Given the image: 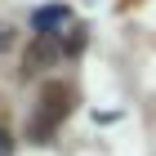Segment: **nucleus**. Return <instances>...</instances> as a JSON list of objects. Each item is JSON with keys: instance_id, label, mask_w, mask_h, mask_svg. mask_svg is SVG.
Segmentation results:
<instances>
[{"instance_id": "f257e3e1", "label": "nucleus", "mask_w": 156, "mask_h": 156, "mask_svg": "<svg viewBox=\"0 0 156 156\" xmlns=\"http://www.w3.org/2000/svg\"><path fill=\"white\" fill-rule=\"evenodd\" d=\"M67 112H72V89H67L62 80H49L45 89H40V112H36V125H31L36 143H45L49 134L58 129Z\"/></svg>"}, {"instance_id": "f03ea898", "label": "nucleus", "mask_w": 156, "mask_h": 156, "mask_svg": "<svg viewBox=\"0 0 156 156\" xmlns=\"http://www.w3.org/2000/svg\"><path fill=\"white\" fill-rule=\"evenodd\" d=\"M54 54H58V40H54V31H40V36H36V45L27 49V67H23V76H27V72H40L45 62H54Z\"/></svg>"}, {"instance_id": "7ed1b4c3", "label": "nucleus", "mask_w": 156, "mask_h": 156, "mask_svg": "<svg viewBox=\"0 0 156 156\" xmlns=\"http://www.w3.org/2000/svg\"><path fill=\"white\" fill-rule=\"evenodd\" d=\"M58 18H67V9H40V13H36V27L45 31V27H49V23H58Z\"/></svg>"}, {"instance_id": "20e7f679", "label": "nucleus", "mask_w": 156, "mask_h": 156, "mask_svg": "<svg viewBox=\"0 0 156 156\" xmlns=\"http://www.w3.org/2000/svg\"><path fill=\"white\" fill-rule=\"evenodd\" d=\"M9 45H13V31H9V27H0V54H5Z\"/></svg>"}]
</instances>
